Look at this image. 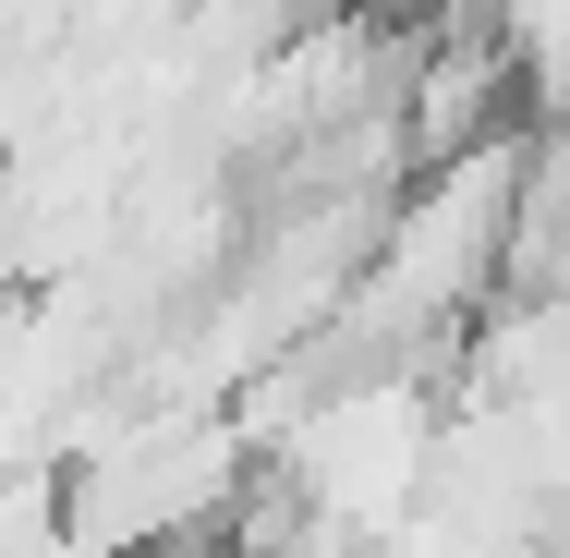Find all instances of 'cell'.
<instances>
[{
	"label": "cell",
	"instance_id": "cell-1",
	"mask_svg": "<svg viewBox=\"0 0 570 558\" xmlns=\"http://www.w3.org/2000/svg\"><path fill=\"white\" fill-rule=\"evenodd\" d=\"M425 449H438V401L413 364H376V376H341L328 401H304L292 425V510L341 522L352 547H389L425 498Z\"/></svg>",
	"mask_w": 570,
	"mask_h": 558
}]
</instances>
